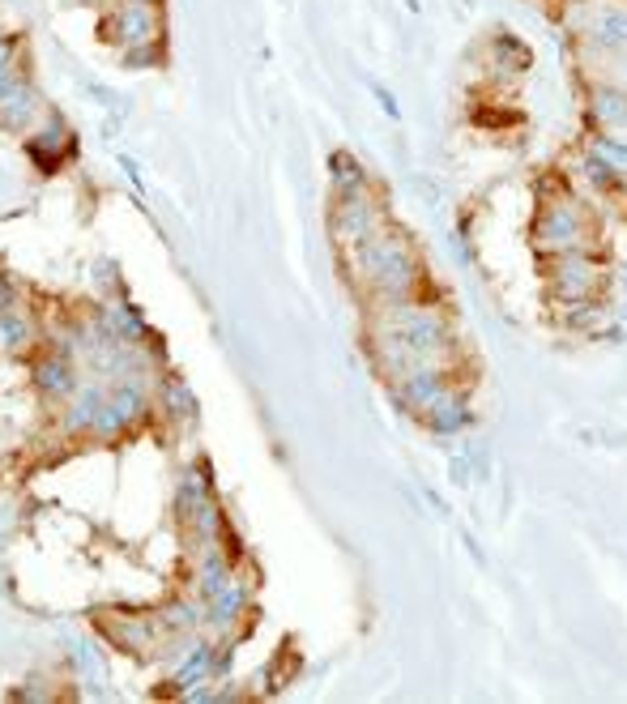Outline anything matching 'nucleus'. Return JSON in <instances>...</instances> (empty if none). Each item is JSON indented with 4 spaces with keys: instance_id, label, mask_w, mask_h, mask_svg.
<instances>
[{
    "instance_id": "18",
    "label": "nucleus",
    "mask_w": 627,
    "mask_h": 704,
    "mask_svg": "<svg viewBox=\"0 0 627 704\" xmlns=\"http://www.w3.org/2000/svg\"><path fill=\"white\" fill-rule=\"evenodd\" d=\"M0 338H5V346H22L26 342V320L5 312V316H0Z\"/></svg>"
},
{
    "instance_id": "16",
    "label": "nucleus",
    "mask_w": 627,
    "mask_h": 704,
    "mask_svg": "<svg viewBox=\"0 0 627 704\" xmlns=\"http://www.w3.org/2000/svg\"><path fill=\"white\" fill-rule=\"evenodd\" d=\"M107 406L116 410L120 419H124V427H128V423L141 419V410H146V397H141V389H133V384H120V389H111Z\"/></svg>"
},
{
    "instance_id": "2",
    "label": "nucleus",
    "mask_w": 627,
    "mask_h": 704,
    "mask_svg": "<svg viewBox=\"0 0 627 704\" xmlns=\"http://www.w3.org/2000/svg\"><path fill=\"white\" fill-rule=\"evenodd\" d=\"M538 248H555V252H581L585 244V222L572 205H546L538 227H534Z\"/></svg>"
},
{
    "instance_id": "24",
    "label": "nucleus",
    "mask_w": 627,
    "mask_h": 704,
    "mask_svg": "<svg viewBox=\"0 0 627 704\" xmlns=\"http://www.w3.org/2000/svg\"><path fill=\"white\" fill-rule=\"evenodd\" d=\"M623 82H627V56H623Z\"/></svg>"
},
{
    "instance_id": "17",
    "label": "nucleus",
    "mask_w": 627,
    "mask_h": 704,
    "mask_svg": "<svg viewBox=\"0 0 627 704\" xmlns=\"http://www.w3.org/2000/svg\"><path fill=\"white\" fill-rule=\"evenodd\" d=\"M333 180H337V188H342V197H350V192H363L367 188V175H363V167L355 163V158H346V154H333Z\"/></svg>"
},
{
    "instance_id": "3",
    "label": "nucleus",
    "mask_w": 627,
    "mask_h": 704,
    "mask_svg": "<svg viewBox=\"0 0 627 704\" xmlns=\"http://www.w3.org/2000/svg\"><path fill=\"white\" fill-rule=\"evenodd\" d=\"M444 393H448L444 372H431V367H423V363L397 376V402L406 406V410H423L427 414Z\"/></svg>"
},
{
    "instance_id": "12",
    "label": "nucleus",
    "mask_w": 627,
    "mask_h": 704,
    "mask_svg": "<svg viewBox=\"0 0 627 704\" xmlns=\"http://www.w3.org/2000/svg\"><path fill=\"white\" fill-rule=\"evenodd\" d=\"M427 423L436 427L440 436H453V431H461L465 423H470V414H465V402H461V397H448V393H444L440 402L427 410Z\"/></svg>"
},
{
    "instance_id": "1",
    "label": "nucleus",
    "mask_w": 627,
    "mask_h": 704,
    "mask_svg": "<svg viewBox=\"0 0 627 704\" xmlns=\"http://www.w3.org/2000/svg\"><path fill=\"white\" fill-rule=\"evenodd\" d=\"M359 265H363V274L372 278L384 295H406L410 286L418 282L414 252L401 244V239L384 235V231H372L359 244Z\"/></svg>"
},
{
    "instance_id": "9",
    "label": "nucleus",
    "mask_w": 627,
    "mask_h": 704,
    "mask_svg": "<svg viewBox=\"0 0 627 704\" xmlns=\"http://www.w3.org/2000/svg\"><path fill=\"white\" fill-rule=\"evenodd\" d=\"M589 116L598 124H627V94L615 86H598L593 90V103H589Z\"/></svg>"
},
{
    "instance_id": "6",
    "label": "nucleus",
    "mask_w": 627,
    "mask_h": 704,
    "mask_svg": "<svg viewBox=\"0 0 627 704\" xmlns=\"http://www.w3.org/2000/svg\"><path fill=\"white\" fill-rule=\"evenodd\" d=\"M116 35L128 47H146L158 39V13L150 0H128V5L116 13Z\"/></svg>"
},
{
    "instance_id": "10",
    "label": "nucleus",
    "mask_w": 627,
    "mask_h": 704,
    "mask_svg": "<svg viewBox=\"0 0 627 704\" xmlns=\"http://www.w3.org/2000/svg\"><path fill=\"white\" fill-rule=\"evenodd\" d=\"M589 35H593V43H598V47H615V52H623V47H627V13L623 9L598 13L593 26H589Z\"/></svg>"
},
{
    "instance_id": "23",
    "label": "nucleus",
    "mask_w": 627,
    "mask_h": 704,
    "mask_svg": "<svg viewBox=\"0 0 627 704\" xmlns=\"http://www.w3.org/2000/svg\"><path fill=\"white\" fill-rule=\"evenodd\" d=\"M13 47H18V43H13L9 35H0V64H9V60H13Z\"/></svg>"
},
{
    "instance_id": "8",
    "label": "nucleus",
    "mask_w": 627,
    "mask_h": 704,
    "mask_svg": "<svg viewBox=\"0 0 627 704\" xmlns=\"http://www.w3.org/2000/svg\"><path fill=\"white\" fill-rule=\"evenodd\" d=\"M39 389L47 397H64V393H73L77 389V376H73V363L56 355V359H43L39 363Z\"/></svg>"
},
{
    "instance_id": "13",
    "label": "nucleus",
    "mask_w": 627,
    "mask_h": 704,
    "mask_svg": "<svg viewBox=\"0 0 627 704\" xmlns=\"http://www.w3.org/2000/svg\"><path fill=\"white\" fill-rule=\"evenodd\" d=\"M235 581L231 576V568H227V559H222L218 551H209L205 559H201V572H197V585H201V594L205 598H214V594H222Z\"/></svg>"
},
{
    "instance_id": "5",
    "label": "nucleus",
    "mask_w": 627,
    "mask_h": 704,
    "mask_svg": "<svg viewBox=\"0 0 627 704\" xmlns=\"http://www.w3.org/2000/svg\"><path fill=\"white\" fill-rule=\"evenodd\" d=\"M593 286H598V269H593L581 252H559L555 265V295L564 303H581Z\"/></svg>"
},
{
    "instance_id": "11",
    "label": "nucleus",
    "mask_w": 627,
    "mask_h": 704,
    "mask_svg": "<svg viewBox=\"0 0 627 704\" xmlns=\"http://www.w3.org/2000/svg\"><path fill=\"white\" fill-rule=\"evenodd\" d=\"M103 402H107V397L99 389H82V393H77V402L69 406V414H64V431H90L94 419H99Z\"/></svg>"
},
{
    "instance_id": "14",
    "label": "nucleus",
    "mask_w": 627,
    "mask_h": 704,
    "mask_svg": "<svg viewBox=\"0 0 627 704\" xmlns=\"http://www.w3.org/2000/svg\"><path fill=\"white\" fill-rule=\"evenodd\" d=\"M244 602H248V594H244V585H227L222 594H214L209 598V619L214 623H235L239 619V611H244Z\"/></svg>"
},
{
    "instance_id": "15",
    "label": "nucleus",
    "mask_w": 627,
    "mask_h": 704,
    "mask_svg": "<svg viewBox=\"0 0 627 704\" xmlns=\"http://www.w3.org/2000/svg\"><path fill=\"white\" fill-rule=\"evenodd\" d=\"M589 158L606 163L615 175H627V141H619V137H593L589 141Z\"/></svg>"
},
{
    "instance_id": "19",
    "label": "nucleus",
    "mask_w": 627,
    "mask_h": 704,
    "mask_svg": "<svg viewBox=\"0 0 627 704\" xmlns=\"http://www.w3.org/2000/svg\"><path fill=\"white\" fill-rule=\"evenodd\" d=\"M124 427V419H120V414L116 410H111L107 402H103V410H99V419H94V427L90 431H99V436H116V431Z\"/></svg>"
},
{
    "instance_id": "21",
    "label": "nucleus",
    "mask_w": 627,
    "mask_h": 704,
    "mask_svg": "<svg viewBox=\"0 0 627 704\" xmlns=\"http://www.w3.org/2000/svg\"><path fill=\"white\" fill-rule=\"evenodd\" d=\"M13 86H18V73H13L9 64H0V99H5V94H9Z\"/></svg>"
},
{
    "instance_id": "20",
    "label": "nucleus",
    "mask_w": 627,
    "mask_h": 704,
    "mask_svg": "<svg viewBox=\"0 0 627 704\" xmlns=\"http://www.w3.org/2000/svg\"><path fill=\"white\" fill-rule=\"evenodd\" d=\"M167 623H171V628H192V623H197V606H175V611L167 615Z\"/></svg>"
},
{
    "instance_id": "7",
    "label": "nucleus",
    "mask_w": 627,
    "mask_h": 704,
    "mask_svg": "<svg viewBox=\"0 0 627 704\" xmlns=\"http://www.w3.org/2000/svg\"><path fill=\"white\" fill-rule=\"evenodd\" d=\"M35 111H39V94L35 86H26L18 82L5 99H0V128H9V133H18V128H26L30 120H35Z\"/></svg>"
},
{
    "instance_id": "4",
    "label": "nucleus",
    "mask_w": 627,
    "mask_h": 704,
    "mask_svg": "<svg viewBox=\"0 0 627 704\" xmlns=\"http://www.w3.org/2000/svg\"><path fill=\"white\" fill-rule=\"evenodd\" d=\"M372 231H380V218H376V205L363 197V192H350L342 197L333 214V235L337 239H350V244H363Z\"/></svg>"
},
{
    "instance_id": "22",
    "label": "nucleus",
    "mask_w": 627,
    "mask_h": 704,
    "mask_svg": "<svg viewBox=\"0 0 627 704\" xmlns=\"http://www.w3.org/2000/svg\"><path fill=\"white\" fill-rule=\"evenodd\" d=\"M150 60H158L154 47H150V52H146V47H128V64H150Z\"/></svg>"
}]
</instances>
